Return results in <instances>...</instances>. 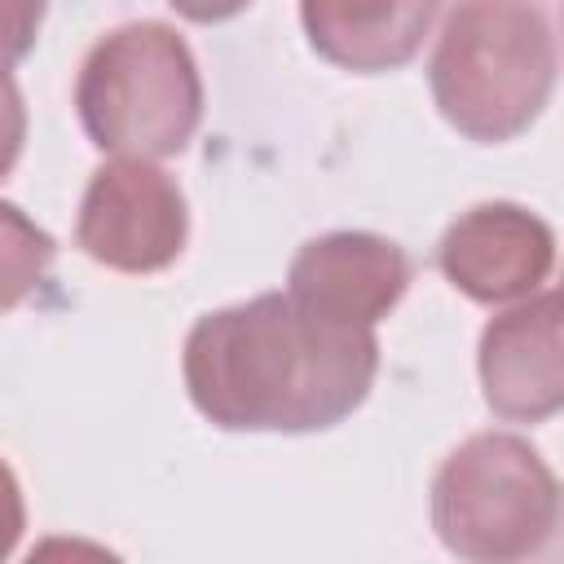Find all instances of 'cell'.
Listing matches in <instances>:
<instances>
[{"instance_id":"obj_1","label":"cell","mask_w":564,"mask_h":564,"mask_svg":"<svg viewBox=\"0 0 564 564\" xmlns=\"http://www.w3.org/2000/svg\"><path fill=\"white\" fill-rule=\"evenodd\" d=\"M194 410L225 432H326L375 388V326H352L264 291L203 313L181 348Z\"/></svg>"},{"instance_id":"obj_2","label":"cell","mask_w":564,"mask_h":564,"mask_svg":"<svg viewBox=\"0 0 564 564\" xmlns=\"http://www.w3.org/2000/svg\"><path fill=\"white\" fill-rule=\"evenodd\" d=\"M555 66V31L538 0H458L436 35L427 84L454 132L498 145L538 123Z\"/></svg>"},{"instance_id":"obj_3","label":"cell","mask_w":564,"mask_h":564,"mask_svg":"<svg viewBox=\"0 0 564 564\" xmlns=\"http://www.w3.org/2000/svg\"><path fill=\"white\" fill-rule=\"evenodd\" d=\"M75 110L101 154H181L203 123V75L185 35L154 18L106 31L79 66Z\"/></svg>"},{"instance_id":"obj_4","label":"cell","mask_w":564,"mask_h":564,"mask_svg":"<svg viewBox=\"0 0 564 564\" xmlns=\"http://www.w3.org/2000/svg\"><path fill=\"white\" fill-rule=\"evenodd\" d=\"M432 529L471 564L542 555L560 529V480L516 432H476L432 476Z\"/></svg>"},{"instance_id":"obj_5","label":"cell","mask_w":564,"mask_h":564,"mask_svg":"<svg viewBox=\"0 0 564 564\" xmlns=\"http://www.w3.org/2000/svg\"><path fill=\"white\" fill-rule=\"evenodd\" d=\"M185 238V194L154 159L119 154L88 176L75 220V242L88 260L115 273H159L181 260Z\"/></svg>"},{"instance_id":"obj_6","label":"cell","mask_w":564,"mask_h":564,"mask_svg":"<svg viewBox=\"0 0 564 564\" xmlns=\"http://www.w3.org/2000/svg\"><path fill=\"white\" fill-rule=\"evenodd\" d=\"M436 264L467 300L511 304L533 295L551 278L555 229L520 203H476L441 234Z\"/></svg>"},{"instance_id":"obj_7","label":"cell","mask_w":564,"mask_h":564,"mask_svg":"<svg viewBox=\"0 0 564 564\" xmlns=\"http://www.w3.org/2000/svg\"><path fill=\"white\" fill-rule=\"evenodd\" d=\"M485 405L507 423H546L564 405L560 291H533L480 330L476 348Z\"/></svg>"},{"instance_id":"obj_8","label":"cell","mask_w":564,"mask_h":564,"mask_svg":"<svg viewBox=\"0 0 564 564\" xmlns=\"http://www.w3.org/2000/svg\"><path fill=\"white\" fill-rule=\"evenodd\" d=\"M410 286V256L370 229H330L308 238L291 269L286 291L339 322L375 326L383 322Z\"/></svg>"},{"instance_id":"obj_9","label":"cell","mask_w":564,"mask_h":564,"mask_svg":"<svg viewBox=\"0 0 564 564\" xmlns=\"http://www.w3.org/2000/svg\"><path fill=\"white\" fill-rule=\"evenodd\" d=\"M436 18V0H300V22L317 57L352 75L405 66Z\"/></svg>"},{"instance_id":"obj_10","label":"cell","mask_w":564,"mask_h":564,"mask_svg":"<svg viewBox=\"0 0 564 564\" xmlns=\"http://www.w3.org/2000/svg\"><path fill=\"white\" fill-rule=\"evenodd\" d=\"M53 256H57L53 234L40 229L18 203L0 198V317L26 304L44 286Z\"/></svg>"},{"instance_id":"obj_11","label":"cell","mask_w":564,"mask_h":564,"mask_svg":"<svg viewBox=\"0 0 564 564\" xmlns=\"http://www.w3.org/2000/svg\"><path fill=\"white\" fill-rule=\"evenodd\" d=\"M48 0H0V70L18 66L44 26Z\"/></svg>"},{"instance_id":"obj_12","label":"cell","mask_w":564,"mask_h":564,"mask_svg":"<svg viewBox=\"0 0 564 564\" xmlns=\"http://www.w3.org/2000/svg\"><path fill=\"white\" fill-rule=\"evenodd\" d=\"M22 141H26V106H22V88L9 70H0V181L13 172V163L22 159Z\"/></svg>"},{"instance_id":"obj_13","label":"cell","mask_w":564,"mask_h":564,"mask_svg":"<svg viewBox=\"0 0 564 564\" xmlns=\"http://www.w3.org/2000/svg\"><path fill=\"white\" fill-rule=\"evenodd\" d=\"M26 529V502H22V485L13 476V467L0 458V560H9L22 542Z\"/></svg>"},{"instance_id":"obj_14","label":"cell","mask_w":564,"mask_h":564,"mask_svg":"<svg viewBox=\"0 0 564 564\" xmlns=\"http://www.w3.org/2000/svg\"><path fill=\"white\" fill-rule=\"evenodd\" d=\"M181 18H189V22H229V18H238L251 0H167Z\"/></svg>"}]
</instances>
